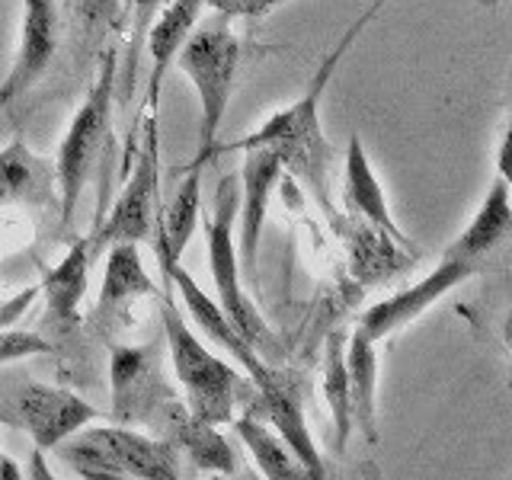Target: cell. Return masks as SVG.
<instances>
[{"mask_svg": "<svg viewBox=\"0 0 512 480\" xmlns=\"http://www.w3.org/2000/svg\"><path fill=\"white\" fill-rule=\"evenodd\" d=\"M384 0H375L372 7H368L356 23H352L343 39L333 45V52L324 55V61L317 64V71L308 84V93L301 96L298 103H292L288 109L276 112V116H269L256 132L237 138V141H218L215 144V160L221 154H240L247 148H272L279 154L282 167L292 170L298 180L308 183V189L314 192V199L320 205V212L330 218V224L336 221V208H333V199H330V164H333V144L324 138V128H320V100H324V93L330 87V80L340 68L343 55L349 52V45L356 42L359 32L375 20V13L381 10Z\"/></svg>", "mask_w": 512, "mask_h": 480, "instance_id": "6da1fadb", "label": "cell"}, {"mask_svg": "<svg viewBox=\"0 0 512 480\" xmlns=\"http://www.w3.org/2000/svg\"><path fill=\"white\" fill-rule=\"evenodd\" d=\"M160 324H164V340L173 359V375L186 391L183 404L189 407V413L212 426L231 423L237 400L253 397L250 378H240L234 372V365L221 362L215 352L189 330V324L180 317V311H176L170 292L160 295Z\"/></svg>", "mask_w": 512, "mask_h": 480, "instance_id": "7a4b0ae2", "label": "cell"}, {"mask_svg": "<svg viewBox=\"0 0 512 480\" xmlns=\"http://www.w3.org/2000/svg\"><path fill=\"white\" fill-rule=\"evenodd\" d=\"M173 61L189 77L192 90L199 96V148L183 170H202L215 160L212 154L218 144V132L234 96L240 71V39L221 20L208 23L189 32V39Z\"/></svg>", "mask_w": 512, "mask_h": 480, "instance_id": "3957f363", "label": "cell"}, {"mask_svg": "<svg viewBox=\"0 0 512 480\" xmlns=\"http://www.w3.org/2000/svg\"><path fill=\"white\" fill-rule=\"evenodd\" d=\"M119 55L109 52L100 61L93 87L87 93L84 106L77 109L68 132H64L58 154H55V180H58V215L61 231H68L77 215L80 192H84L93 170L109 151V128H112V100H116L119 84Z\"/></svg>", "mask_w": 512, "mask_h": 480, "instance_id": "277c9868", "label": "cell"}, {"mask_svg": "<svg viewBox=\"0 0 512 480\" xmlns=\"http://www.w3.org/2000/svg\"><path fill=\"white\" fill-rule=\"evenodd\" d=\"M240 205V180L234 173H224L215 189V215L205 224L208 231V266H212V282L218 295V308L237 327V333L269 362L279 359L276 333L269 330L263 314L256 311L253 298L240 288V266H237V244H234V218Z\"/></svg>", "mask_w": 512, "mask_h": 480, "instance_id": "5b68a950", "label": "cell"}, {"mask_svg": "<svg viewBox=\"0 0 512 480\" xmlns=\"http://www.w3.org/2000/svg\"><path fill=\"white\" fill-rule=\"evenodd\" d=\"M93 416L96 410L80 394L0 365V423L26 432L42 452H52L61 439L93 423Z\"/></svg>", "mask_w": 512, "mask_h": 480, "instance_id": "8992f818", "label": "cell"}, {"mask_svg": "<svg viewBox=\"0 0 512 480\" xmlns=\"http://www.w3.org/2000/svg\"><path fill=\"white\" fill-rule=\"evenodd\" d=\"M135 160H132V173H125V183L119 199L112 202L106 221L96 224V231L90 237V256L103 253L109 244H119V240H151L154 234V221L160 215V128H157V112H144L141 119V132Z\"/></svg>", "mask_w": 512, "mask_h": 480, "instance_id": "52a82bcc", "label": "cell"}, {"mask_svg": "<svg viewBox=\"0 0 512 480\" xmlns=\"http://www.w3.org/2000/svg\"><path fill=\"white\" fill-rule=\"evenodd\" d=\"M112 420L122 426H157L176 391L160 372L157 343H112L109 340Z\"/></svg>", "mask_w": 512, "mask_h": 480, "instance_id": "ba28073f", "label": "cell"}, {"mask_svg": "<svg viewBox=\"0 0 512 480\" xmlns=\"http://www.w3.org/2000/svg\"><path fill=\"white\" fill-rule=\"evenodd\" d=\"M244 154V167H240V234L234 237L237 244V266L240 276L247 279V285L260 288V237H263V224L269 212V199L276 192L282 180V160L279 154L260 144V148H247Z\"/></svg>", "mask_w": 512, "mask_h": 480, "instance_id": "9c48e42d", "label": "cell"}, {"mask_svg": "<svg viewBox=\"0 0 512 480\" xmlns=\"http://www.w3.org/2000/svg\"><path fill=\"white\" fill-rule=\"evenodd\" d=\"M61 39V20L55 0H23V29L20 48L10 64V71L0 84V106L13 112V106L29 96V90L52 68Z\"/></svg>", "mask_w": 512, "mask_h": 480, "instance_id": "30bf717a", "label": "cell"}, {"mask_svg": "<svg viewBox=\"0 0 512 480\" xmlns=\"http://www.w3.org/2000/svg\"><path fill=\"white\" fill-rule=\"evenodd\" d=\"M477 272L480 269L474 263H464V260H458V256L442 253V263L432 269L426 279L404 288V292L372 304V308L359 317V327L372 336V340H384V336H391L394 330L413 324L416 317H423L429 304H436L439 298H445L448 292H452V288H458L461 282L477 276Z\"/></svg>", "mask_w": 512, "mask_h": 480, "instance_id": "8fae6325", "label": "cell"}, {"mask_svg": "<svg viewBox=\"0 0 512 480\" xmlns=\"http://www.w3.org/2000/svg\"><path fill=\"white\" fill-rule=\"evenodd\" d=\"M10 205L58 212L55 160L29 151L20 132L7 148H0V212Z\"/></svg>", "mask_w": 512, "mask_h": 480, "instance_id": "7c38bea8", "label": "cell"}, {"mask_svg": "<svg viewBox=\"0 0 512 480\" xmlns=\"http://www.w3.org/2000/svg\"><path fill=\"white\" fill-rule=\"evenodd\" d=\"M154 295H157V285L141 263L138 244H132V240L109 244L100 304H96V314H93V324L100 327V333L109 336L112 327L125 324V314L138 298H154Z\"/></svg>", "mask_w": 512, "mask_h": 480, "instance_id": "4fadbf2b", "label": "cell"}, {"mask_svg": "<svg viewBox=\"0 0 512 480\" xmlns=\"http://www.w3.org/2000/svg\"><path fill=\"white\" fill-rule=\"evenodd\" d=\"M343 189H346V205L356 212L368 228L384 234L397 250H404L410 260H420V247L397 228V221L391 218L388 199H384V186L378 183V176L368 164L365 144L359 135H352L346 144V170H343Z\"/></svg>", "mask_w": 512, "mask_h": 480, "instance_id": "5bb4252c", "label": "cell"}, {"mask_svg": "<svg viewBox=\"0 0 512 480\" xmlns=\"http://www.w3.org/2000/svg\"><path fill=\"white\" fill-rule=\"evenodd\" d=\"M90 237H80L71 250L64 253V260L55 269L42 272L39 292L45 295V320L42 333L45 336H68L77 330V308L87 295L90 282Z\"/></svg>", "mask_w": 512, "mask_h": 480, "instance_id": "9a60e30c", "label": "cell"}, {"mask_svg": "<svg viewBox=\"0 0 512 480\" xmlns=\"http://www.w3.org/2000/svg\"><path fill=\"white\" fill-rule=\"evenodd\" d=\"M157 426L176 452H183L192 461V468H199L202 474H221V477L237 474V468H240L237 455H234V448L224 442L218 426L192 416L180 397L164 410Z\"/></svg>", "mask_w": 512, "mask_h": 480, "instance_id": "2e32d148", "label": "cell"}, {"mask_svg": "<svg viewBox=\"0 0 512 480\" xmlns=\"http://www.w3.org/2000/svg\"><path fill=\"white\" fill-rule=\"evenodd\" d=\"M96 436L109 448L112 461L125 477L138 480H176L180 477V452L167 439H151L135 426H93Z\"/></svg>", "mask_w": 512, "mask_h": 480, "instance_id": "e0dca14e", "label": "cell"}, {"mask_svg": "<svg viewBox=\"0 0 512 480\" xmlns=\"http://www.w3.org/2000/svg\"><path fill=\"white\" fill-rule=\"evenodd\" d=\"M346 378H349V420L352 432L378 442V340L359 324L346 336Z\"/></svg>", "mask_w": 512, "mask_h": 480, "instance_id": "ac0fdd59", "label": "cell"}, {"mask_svg": "<svg viewBox=\"0 0 512 480\" xmlns=\"http://www.w3.org/2000/svg\"><path fill=\"white\" fill-rule=\"evenodd\" d=\"M512 231V202H509V176L500 170L496 183L490 186L487 199L480 202L477 215L468 221L452 244L445 247V256H458L464 263H474L477 269H484L487 256L503 244Z\"/></svg>", "mask_w": 512, "mask_h": 480, "instance_id": "d6986e66", "label": "cell"}, {"mask_svg": "<svg viewBox=\"0 0 512 480\" xmlns=\"http://www.w3.org/2000/svg\"><path fill=\"white\" fill-rule=\"evenodd\" d=\"M202 10H205V0H170V4L160 10L157 20H151L148 36H144L151 52V80H148V103H144V112H157L164 77L170 71L176 52H180L183 42L189 39V32L196 29Z\"/></svg>", "mask_w": 512, "mask_h": 480, "instance_id": "ffe728a7", "label": "cell"}, {"mask_svg": "<svg viewBox=\"0 0 512 480\" xmlns=\"http://www.w3.org/2000/svg\"><path fill=\"white\" fill-rule=\"evenodd\" d=\"M231 423H234L237 439L250 448V455H253L256 468H260L263 477H269V480H308V471H304L298 455L288 448V442L279 436V432L269 429V420L250 404V400H247V413L234 416Z\"/></svg>", "mask_w": 512, "mask_h": 480, "instance_id": "44dd1931", "label": "cell"}, {"mask_svg": "<svg viewBox=\"0 0 512 480\" xmlns=\"http://www.w3.org/2000/svg\"><path fill=\"white\" fill-rule=\"evenodd\" d=\"M324 397L333 416V445L336 452H346L352 436L349 420V378H346V333H330L324 346Z\"/></svg>", "mask_w": 512, "mask_h": 480, "instance_id": "7402d4cb", "label": "cell"}, {"mask_svg": "<svg viewBox=\"0 0 512 480\" xmlns=\"http://www.w3.org/2000/svg\"><path fill=\"white\" fill-rule=\"evenodd\" d=\"M202 205V170H183V180L176 183V192L167 208H160V231H164L167 247L183 256L189 237L196 234Z\"/></svg>", "mask_w": 512, "mask_h": 480, "instance_id": "603a6c76", "label": "cell"}, {"mask_svg": "<svg viewBox=\"0 0 512 480\" xmlns=\"http://www.w3.org/2000/svg\"><path fill=\"white\" fill-rule=\"evenodd\" d=\"M154 7L157 0H132V10H135V23H132V42H128V71L122 77V84H116V96L122 103L132 100V90H135V77H138V61H141V48H144V36H148V26L154 20Z\"/></svg>", "mask_w": 512, "mask_h": 480, "instance_id": "cb8c5ba5", "label": "cell"}, {"mask_svg": "<svg viewBox=\"0 0 512 480\" xmlns=\"http://www.w3.org/2000/svg\"><path fill=\"white\" fill-rule=\"evenodd\" d=\"M55 343L36 330H0V365H13L32 356H48Z\"/></svg>", "mask_w": 512, "mask_h": 480, "instance_id": "d4e9b609", "label": "cell"}, {"mask_svg": "<svg viewBox=\"0 0 512 480\" xmlns=\"http://www.w3.org/2000/svg\"><path fill=\"white\" fill-rule=\"evenodd\" d=\"M288 4V0H205V7H212L224 20H234V16H244V20H260V16L272 13L276 7Z\"/></svg>", "mask_w": 512, "mask_h": 480, "instance_id": "484cf974", "label": "cell"}, {"mask_svg": "<svg viewBox=\"0 0 512 480\" xmlns=\"http://www.w3.org/2000/svg\"><path fill=\"white\" fill-rule=\"evenodd\" d=\"M29 477H42V480H52V471H48V464H45V452L42 448L32 445V455H29Z\"/></svg>", "mask_w": 512, "mask_h": 480, "instance_id": "4316f807", "label": "cell"}, {"mask_svg": "<svg viewBox=\"0 0 512 480\" xmlns=\"http://www.w3.org/2000/svg\"><path fill=\"white\" fill-rule=\"evenodd\" d=\"M20 477H23V471L16 468L7 455H0V480H20Z\"/></svg>", "mask_w": 512, "mask_h": 480, "instance_id": "83f0119b", "label": "cell"}, {"mask_svg": "<svg viewBox=\"0 0 512 480\" xmlns=\"http://www.w3.org/2000/svg\"><path fill=\"white\" fill-rule=\"evenodd\" d=\"M480 4H490L493 7V4H506V0H480Z\"/></svg>", "mask_w": 512, "mask_h": 480, "instance_id": "f1b7e54d", "label": "cell"}]
</instances>
